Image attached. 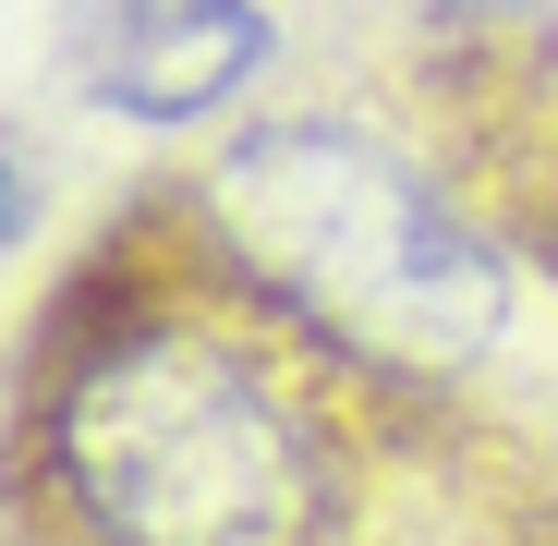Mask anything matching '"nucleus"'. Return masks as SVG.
Instances as JSON below:
<instances>
[{
    "label": "nucleus",
    "instance_id": "1",
    "mask_svg": "<svg viewBox=\"0 0 558 546\" xmlns=\"http://www.w3.org/2000/svg\"><path fill=\"white\" fill-rule=\"evenodd\" d=\"M219 267L231 316L134 304L98 340H61L73 364L49 389V474L98 546H328L340 522L328 377L364 352L304 328L243 255Z\"/></svg>",
    "mask_w": 558,
    "mask_h": 546
},
{
    "label": "nucleus",
    "instance_id": "2",
    "mask_svg": "<svg viewBox=\"0 0 558 546\" xmlns=\"http://www.w3.org/2000/svg\"><path fill=\"white\" fill-rule=\"evenodd\" d=\"M207 231L364 364H449L498 328V255L364 134H255L219 170Z\"/></svg>",
    "mask_w": 558,
    "mask_h": 546
},
{
    "label": "nucleus",
    "instance_id": "3",
    "mask_svg": "<svg viewBox=\"0 0 558 546\" xmlns=\"http://www.w3.org/2000/svg\"><path fill=\"white\" fill-rule=\"evenodd\" d=\"M255 61H267V13L255 0H122L98 85L134 122H207Z\"/></svg>",
    "mask_w": 558,
    "mask_h": 546
}]
</instances>
